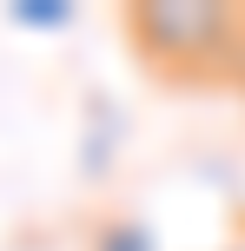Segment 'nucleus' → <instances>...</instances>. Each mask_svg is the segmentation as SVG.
Segmentation results:
<instances>
[{
  "label": "nucleus",
  "instance_id": "f257e3e1",
  "mask_svg": "<svg viewBox=\"0 0 245 251\" xmlns=\"http://www.w3.org/2000/svg\"><path fill=\"white\" fill-rule=\"evenodd\" d=\"M126 40L166 79H232L245 47V13L225 0H133Z\"/></svg>",
  "mask_w": 245,
  "mask_h": 251
},
{
  "label": "nucleus",
  "instance_id": "f03ea898",
  "mask_svg": "<svg viewBox=\"0 0 245 251\" xmlns=\"http://www.w3.org/2000/svg\"><path fill=\"white\" fill-rule=\"evenodd\" d=\"M93 251H159V238H153L146 218H106L93 231Z\"/></svg>",
  "mask_w": 245,
  "mask_h": 251
},
{
  "label": "nucleus",
  "instance_id": "7ed1b4c3",
  "mask_svg": "<svg viewBox=\"0 0 245 251\" xmlns=\"http://www.w3.org/2000/svg\"><path fill=\"white\" fill-rule=\"evenodd\" d=\"M7 20L33 26V33H66V26H73V7H66V0H13Z\"/></svg>",
  "mask_w": 245,
  "mask_h": 251
},
{
  "label": "nucleus",
  "instance_id": "20e7f679",
  "mask_svg": "<svg viewBox=\"0 0 245 251\" xmlns=\"http://www.w3.org/2000/svg\"><path fill=\"white\" fill-rule=\"evenodd\" d=\"M219 251H245V225H239V231H232V238H225Z\"/></svg>",
  "mask_w": 245,
  "mask_h": 251
}]
</instances>
